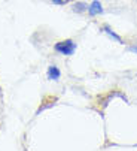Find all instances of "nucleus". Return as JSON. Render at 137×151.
<instances>
[{"instance_id":"f257e3e1","label":"nucleus","mask_w":137,"mask_h":151,"mask_svg":"<svg viewBox=\"0 0 137 151\" xmlns=\"http://www.w3.org/2000/svg\"><path fill=\"white\" fill-rule=\"evenodd\" d=\"M78 50V44L73 40V39H64V40H60L54 45V51L61 54V55H66V57H70L76 52Z\"/></svg>"},{"instance_id":"f03ea898","label":"nucleus","mask_w":137,"mask_h":151,"mask_svg":"<svg viewBox=\"0 0 137 151\" xmlns=\"http://www.w3.org/2000/svg\"><path fill=\"white\" fill-rule=\"evenodd\" d=\"M100 32H101V33H104V35H106V36H107L109 39H110V40L116 42V44H121V45L124 44V39H122V37H121V36H119V35H118V33L115 32V30H113V29H112L110 26H107V24L101 26Z\"/></svg>"},{"instance_id":"7ed1b4c3","label":"nucleus","mask_w":137,"mask_h":151,"mask_svg":"<svg viewBox=\"0 0 137 151\" xmlns=\"http://www.w3.org/2000/svg\"><path fill=\"white\" fill-rule=\"evenodd\" d=\"M103 12H104V9H103L101 2H98V0H93V2L89 3V6H88V14H89V17H98V15H101Z\"/></svg>"},{"instance_id":"20e7f679","label":"nucleus","mask_w":137,"mask_h":151,"mask_svg":"<svg viewBox=\"0 0 137 151\" xmlns=\"http://www.w3.org/2000/svg\"><path fill=\"white\" fill-rule=\"evenodd\" d=\"M46 78L49 81H60L61 78V70L58 66H55V64H49L48 69H46Z\"/></svg>"},{"instance_id":"39448f33","label":"nucleus","mask_w":137,"mask_h":151,"mask_svg":"<svg viewBox=\"0 0 137 151\" xmlns=\"http://www.w3.org/2000/svg\"><path fill=\"white\" fill-rule=\"evenodd\" d=\"M88 3L85 2H75L73 6H72V11L75 14H88Z\"/></svg>"},{"instance_id":"423d86ee","label":"nucleus","mask_w":137,"mask_h":151,"mask_svg":"<svg viewBox=\"0 0 137 151\" xmlns=\"http://www.w3.org/2000/svg\"><path fill=\"white\" fill-rule=\"evenodd\" d=\"M51 2L54 5H58V6H64V5H68V3H72L73 0H51Z\"/></svg>"},{"instance_id":"0eeeda50","label":"nucleus","mask_w":137,"mask_h":151,"mask_svg":"<svg viewBox=\"0 0 137 151\" xmlns=\"http://www.w3.org/2000/svg\"><path fill=\"white\" fill-rule=\"evenodd\" d=\"M128 51H130V52H134V54H137V44H136V45H131V47L128 48Z\"/></svg>"},{"instance_id":"6e6552de","label":"nucleus","mask_w":137,"mask_h":151,"mask_svg":"<svg viewBox=\"0 0 137 151\" xmlns=\"http://www.w3.org/2000/svg\"><path fill=\"white\" fill-rule=\"evenodd\" d=\"M136 2H137V0H136Z\"/></svg>"}]
</instances>
